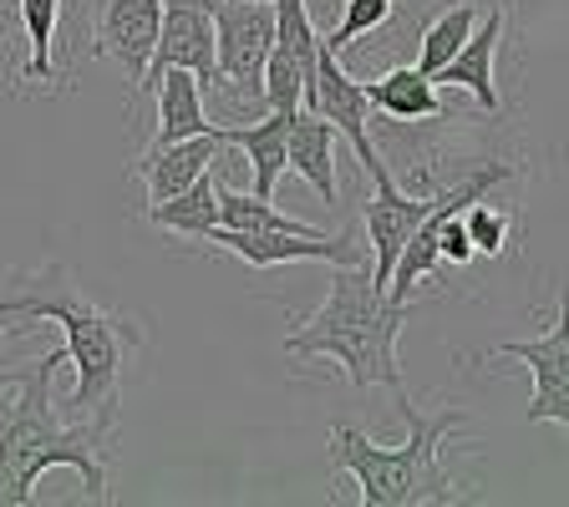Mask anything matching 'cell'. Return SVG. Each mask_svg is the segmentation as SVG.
I'll return each mask as SVG.
<instances>
[{"instance_id":"obj_13","label":"cell","mask_w":569,"mask_h":507,"mask_svg":"<svg viewBox=\"0 0 569 507\" xmlns=\"http://www.w3.org/2000/svg\"><path fill=\"white\" fill-rule=\"evenodd\" d=\"M224 128H209L199 138H183V142H168V148H148V153L132 163V173L142 178V189H148V203H163L173 193H183L199 173H209L224 153Z\"/></svg>"},{"instance_id":"obj_10","label":"cell","mask_w":569,"mask_h":507,"mask_svg":"<svg viewBox=\"0 0 569 507\" xmlns=\"http://www.w3.org/2000/svg\"><path fill=\"white\" fill-rule=\"evenodd\" d=\"M493 361H523L533 376L529 422H559L569 432V290L559 295V315L549 335L493 345Z\"/></svg>"},{"instance_id":"obj_20","label":"cell","mask_w":569,"mask_h":507,"mask_svg":"<svg viewBox=\"0 0 569 507\" xmlns=\"http://www.w3.org/2000/svg\"><path fill=\"white\" fill-rule=\"evenodd\" d=\"M21 6V41L31 47L26 67L16 71V82L47 87L57 82V67H51V51H57V21H61V0H16Z\"/></svg>"},{"instance_id":"obj_24","label":"cell","mask_w":569,"mask_h":507,"mask_svg":"<svg viewBox=\"0 0 569 507\" xmlns=\"http://www.w3.org/2000/svg\"><path fill=\"white\" fill-rule=\"evenodd\" d=\"M31 325H36V320H26V315H21V300H16V290L6 284V290H0V335L31 331ZM21 376H26V366H21V371H0V396L21 386Z\"/></svg>"},{"instance_id":"obj_8","label":"cell","mask_w":569,"mask_h":507,"mask_svg":"<svg viewBox=\"0 0 569 507\" xmlns=\"http://www.w3.org/2000/svg\"><path fill=\"white\" fill-rule=\"evenodd\" d=\"M158 26H163V0H92V11H87L92 57L118 61L138 97H142V87H148Z\"/></svg>"},{"instance_id":"obj_21","label":"cell","mask_w":569,"mask_h":507,"mask_svg":"<svg viewBox=\"0 0 569 507\" xmlns=\"http://www.w3.org/2000/svg\"><path fill=\"white\" fill-rule=\"evenodd\" d=\"M473 26H478L473 6H452V11H442L438 21L417 36V71L438 77V71L462 51V41H468V31H473Z\"/></svg>"},{"instance_id":"obj_23","label":"cell","mask_w":569,"mask_h":507,"mask_svg":"<svg viewBox=\"0 0 569 507\" xmlns=\"http://www.w3.org/2000/svg\"><path fill=\"white\" fill-rule=\"evenodd\" d=\"M462 229H468V239H473L478 254L498 260V254L509 249V229H513V219H509V209L488 203V193H483V199H473L468 209H462Z\"/></svg>"},{"instance_id":"obj_16","label":"cell","mask_w":569,"mask_h":507,"mask_svg":"<svg viewBox=\"0 0 569 507\" xmlns=\"http://www.w3.org/2000/svg\"><path fill=\"white\" fill-rule=\"evenodd\" d=\"M367 102L377 107L387 122H442L448 102H442L438 82L417 67H391L367 82Z\"/></svg>"},{"instance_id":"obj_17","label":"cell","mask_w":569,"mask_h":507,"mask_svg":"<svg viewBox=\"0 0 569 507\" xmlns=\"http://www.w3.org/2000/svg\"><path fill=\"white\" fill-rule=\"evenodd\" d=\"M158 97V128L148 148H168V142H183V138H199L209 132V112H203V82L193 77L189 67H168L153 87Z\"/></svg>"},{"instance_id":"obj_4","label":"cell","mask_w":569,"mask_h":507,"mask_svg":"<svg viewBox=\"0 0 569 507\" xmlns=\"http://www.w3.org/2000/svg\"><path fill=\"white\" fill-rule=\"evenodd\" d=\"M412 300L381 295L371 280V264H331V290L310 320H300L284 335V351L296 361H336L356 391L387 386L391 396L402 391V366H397V335L407 331Z\"/></svg>"},{"instance_id":"obj_7","label":"cell","mask_w":569,"mask_h":507,"mask_svg":"<svg viewBox=\"0 0 569 507\" xmlns=\"http://www.w3.org/2000/svg\"><path fill=\"white\" fill-rule=\"evenodd\" d=\"M203 244L224 249L249 270H280V264H371V249L346 234H260V229H224L213 224Z\"/></svg>"},{"instance_id":"obj_3","label":"cell","mask_w":569,"mask_h":507,"mask_svg":"<svg viewBox=\"0 0 569 507\" xmlns=\"http://www.w3.org/2000/svg\"><path fill=\"white\" fill-rule=\"evenodd\" d=\"M397 416L407 422V442L381 447L371 442L361 426L336 422L331 426V462L336 477H351L356 493L367 507H462V503H483L488 493L468 483H452L442 473V442L462 426V412L427 416L417 412V402L407 391H397Z\"/></svg>"},{"instance_id":"obj_5","label":"cell","mask_w":569,"mask_h":507,"mask_svg":"<svg viewBox=\"0 0 569 507\" xmlns=\"http://www.w3.org/2000/svg\"><path fill=\"white\" fill-rule=\"evenodd\" d=\"M316 61H320V31L310 21L306 0H274V47L264 61L260 107L264 112H296L316 97Z\"/></svg>"},{"instance_id":"obj_25","label":"cell","mask_w":569,"mask_h":507,"mask_svg":"<svg viewBox=\"0 0 569 507\" xmlns=\"http://www.w3.org/2000/svg\"><path fill=\"white\" fill-rule=\"evenodd\" d=\"M438 254L448 264H473L478 260V249H473V239H468V229H462V209L458 213H448V219H442V229H438Z\"/></svg>"},{"instance_id":"obj_18","label":"cell","mask_w":569,"mask_h":507,"mask_svg":"<svg viewBox=\"0 0 569 507\" xmlns=\"http://www.w3.org/2000/svg\"><path fill=\"white\" fill-rule=\"evenodd\" d=\"M290 118L296 112H264L260 122L249 128H224V142L239 148L249 158V178H254V193L260 199H274L284 178V148H290Z\"/></svg>"},{"instance_id":"obj_11","label":"cell","mask_w":569,"mask_h":507,"mask_svg":"<svg viewBox=\"0 0 569 507\" xmlns=\"http://www.w3.org/2000/svg\"><path fill=\"white\" fill-rule=\"evenodd\" d=\"M168 67H189L203 87H219V47H213L209 0H163V26H158V47L142 97H153L158 77Z\"/></svg>"},{"instance_id":"obj_9","label":"cell","mask_w":569,"mask_h":507,"mask_svg":"<svg viewBox=\"0 0 569 507\" xmlns=\"http://www.w3.org/2000/svg\"><path fill=\"white\" fill-rule=\"evenodd\" d=\"M310 112H320V118H326L346 142H351V153L361 158V173H367L371 183L397 178V173H391V163L381 158L371 128H367V122H371L367 82H356L351 71L341 67V57H336V51H326V47H320V61H316V97H310Z\"/></svg>"},{"instance_id":"obj_22","label":"cell","mask_w":569,"mask_h":507,"mask_svg":"<svg viewBox=\"0 0 569 507\" xmlns=\"http://www.w3.org/2000/svg\"><path fill=\"white\" fill-rule=\"evenodd\" d=\"M391 11H397V0H346L341 21H336L331 36H320V47L336 51V57H346V51H351L361 36L381 31V26L391 21Z\"/></svg>"},{"instance_id":"obj_19","label":"cell","mask_w":569,"mask_h":507,"mask_svg":"<svg viewBox=\"0 0 569 507\" xmlns=\"http://www.w3.org/2000/svg\"><path fill=\"white\" fill-rule=\"evenodd\" d=\"M148 224L168 229V234H178V239H199L203 244V234L219 224V178H213V168L199 173L189 189L173 193V199L148 203Z\"/></svg>"},{"instance_id":"obj_2","label":"cell","mask_w":569,"mask_h":507,"mask_svg":"<svg viewBox=\"0 0 569 507\" xmlns=\"http://www.w3.org/2000/svg\"><path fill=\"white\" fill-rule=\"evenodd\" d=\"M67 366V345L47 351L31 361L21 376V396L11 406H0V507H26L36 503V483L51 467H71L87 483V497L107 503V442L97 437L87 422H71L51 396V381Z\"/></svg>"},{"instance_id":"obj_12","label":"cell","mask_w":569,"mask_h":507,"mask_svg":"<svg viewBox=\"0 0 569 507\" xmlns=\"http://www.w3.org/2000/svg\"><path fill=\"white\" fill-rule=\"evenodd\" d=\"M432 203H438V189L427 193V199H417V193H407L397 178L371 183V199H367V209H361V224H367V249H371V280L381 284V295H387L391 264H397L402 244L412 239V229L432 213Z\"/></svg>"},{"instance_id":"obj_15","label":"cell","mask_w":569,"mask_h":507,"mask_svg":"<svg viewBox=\"0 0 569 507\" xmlns=\"http://www.w3.org/2000/svg\"><path fill=\"white\" fill-rule=\"evenodd\" d=\"M336 138H341V132L320 118V112L296 107V118H290V148H284V168H290L296 178H306L310 189L320 193L326 209L341 203V183H336Z\"/></svg>"},{"instance_id":"obj_26","label":"cell","mask_w":569,"mask_h":507,"mask_svg":"<svg viewBox=\"0 0 569 507\" xmlns=\"http://www.w3.org/2000/svg\"><path fill=\"white\" fill-rule=\"evenodd\" d=\"M21 41V6L16 0H0V61H6V51Z\"/></svg>"},{"instance_id":"obj_14","label":"cell","mask_w":569,"mask_h":507,"mask_svg":"<svg viewBox=\"0 0 569 507\" xmlns=\"http://www.w3.org/2000/svg\"><path fill=\"white\" fill-rule=\"evenodd\" d=\"M498 41H503V6H488V16H478V26L468 31L462 51L438 71V77H432V82H438V87H462V92L478 97V107H483V112H498V107H503L498 82H493Z\"/></svg>"},{"instance_id":"obj_1","label":"cell","mask_w":569,"mask_h":507,"mask_svg":"<svg viewBox=\"0 0 569 507\" xmlns=\"http://www.w3.org/2000/svg\"><path fill=\"white\" fill-rule=\"evenodd\" d=\"M21 300L26 320H57L67 335V361L77 366V391L67 402L71 422H87L102 442L118 432V402H122V366L142 345L138 325L118 310H102L82 295L67 264H41V270H16L6 280Z\"/></svg>"},{"instance_id":"obj_6","label":"cell","mask_w":569,"mask_h":507,"mask_svg":"<svg viewBox=\"0 0 569 507\" xmlns=\"http://www.w3.org/2000/svg\"><path fill=\"white\" fill-rule=\"evenodd\" d=\"M213 11V47H219V87L260 97L264 61L274 47V0H209Z\"/></svg>"}]
</instances>
